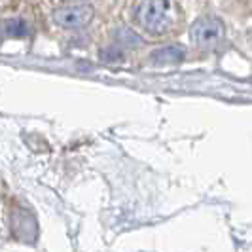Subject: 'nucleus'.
<instances>
[{
	"mask_svg": "<svg viewBox=\"0 0 252 252\" xmlns=\"http://www.w3.org/2000/svg\"><path fill=\"white\" fill-rule=\"evenodd\" d=\"M116 40L120 42V48H124V46H140L142 44V40L129 27H120L116 31Z\"/></svg>",
	"mask_w": 252,
	"mask_h": 252,
	"instance_id": "423d86ee",
	"label": "nucleus"
},
{
	"mask_svg": "<svg viewBox=\"0 0 252 252\" xmlns=\"http://www.w3.org/2000/svg\"><path fill=\"white\" fill-rule=\"evenodd\" d=\"M101 59L108 64H116L124 59V51H122V48H118V46L106 48V50L101 53Z\"/></svg>",
	"mask_w": 252,
	"mask_h": 252,
	"instance_id": "0eeeda50",
	"label": "nucleus"
},
{
	"mask_svg": "<svg viewBox=\"0 0 252 252\" xmlns=\"http://www.w3.org/2000/svg\"><path fill=\"white\" fill-rule=\"evenodd\" d=\"M135 17L150 34H161L171 27V0H140Z\"/></svg>",
	"mask_w": 252,
	"mask_h": 252,
	"instance_id": "f257e3e1",
	"label": "nucleus"
},
{
	"mask_svg": "<svg viewBox=\"0 0 252 252\" xmlns=\"http://www.w3.org/2000/svg\"><path fill=\"white\" fill-rule=\"evenodd\" d=\"M182 59H184V48H180V46H163V48H158L150 55V61L158 66L177 64Z\"/></svg>",
	"mask_w": 252,
	"mask_h": 252,
	"instance_id": "20e7f679",
	"label": "nucleus"
},
{
	"mask_svg": "<svg viewBox=\"0 0 252 252\" xmlns=\"http://www.w3.org/2000/svg\"><path fill=\"white\" fill-rule=\"evenodd\" d=\"M2 34L6 38H23L29 34V25L21 17H10L2 23Z\"/></svg>",
	"mask_w": 252,
	"mask_h": 252,
	"instance_id": "39448f33",
	"label": "nucleus"
},
{
	"mask_svg": "<svg viewBox=\"0 0 252 252\" xmlns=\"http://www.w3.org/2000/svg\"><path fill=\"white\" fill-rule=\"evenodd\" d=\"M93 17V8L89 4H70L53 12V21L64 29H78L88 25Z\"/></svg>",
	"mask_w": 252,
	"mask_h": 252,
	"instance_id": "7ed1b4c3",
	"label": "nucleus"
},
{
	"mask_svg": "<svg viewBox=\"0 0 252 252\" xmlns=\"http://www.w3.org/2000/svg\"><path fill=\"white\" fill-rule=\"evenodd\" d=\"M224 34H226V27L216 17H201L189 27V36L201 48L215 46L216 42L222 40Z\"/></svg>",
	"mask_w": 252,
	"mask_h": 252,
	"instance_id": "f03ea898",
	"label": "nucleus"
}]
</instances>
